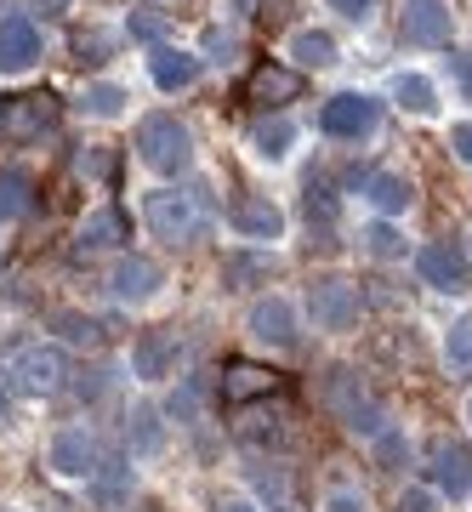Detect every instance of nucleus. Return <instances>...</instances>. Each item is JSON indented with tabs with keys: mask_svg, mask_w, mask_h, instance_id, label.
Segmentation results:
<instances>
[{
	"mask_svg": "<svg viewBox=\"0 0 472 512\" xmlns=\"http://www.w3.org/2000/svg\"><path fill=\"white\" fill-rule=\"evenodd\" d=\"M450 74L461 80V92L472 97V57H455V63H450Z\"/></svg>",
	"mask_w": 472,
	"mask_h": 512,
	"instance_id": "nucleus-42",
	"label": "nucleus"
},
{
	"mask_svg": "<svg viewBox=\"0 0 472 512\" xmlns=\"http://www.w3.org/2000/svg\"><path fill=\"white\" fill-rule=\"evenodd\" d=\"M245 325H251V336L262 342V348H296V308H291V296H262Z\"/></svg>",
	"mask_w": 472,
	"mask_h": 512,
	"instance_id": "nucleus-16",
	"label": "nucleus"
},
{
	"mask_svg": "<svg viewBox=\"0 0 472 512\" xmlns=\"http://www.w3.org/2000/svg\"><path fill=\"white\" fill-rule=\"evenodd\" d=\"M143 222H148V234L165 239V245H188V239L200 234L194 194H177V188H148L143 194Z\"/></svg>",
	"mask_w": 472,
	"mask_h": 512,
	"instance_id": "nucleus-7",
	"label": "nucleus"
},
{
	"mask_svg": "<svg viewBox=\"0 0 472 512\" xmlns=\"http://www.w3.org/2000/svg\"><path fill=\"white\" fill-rule=\"evenodd\" d=\"M35 205V171L29 165H0V222H23Z\"/></svg>",
	"mask_w": 472,
	"mask_h": 512,
	"instance_id": "nucleus-24",
	"label": "nucleus"
},
{
	"mask_svg": "<svg viewBox=\"0 0 472 512\" xmlns=\"http://www.w3.org/2000/svg\"><path fill=\"white\" fill-rule=\"evenodd\" d=\"M279 512H291V507H279Z\"/></svg>",
	"mask_w": 472,
	"mask_h": 512,
	"instance_id": "nucleus-46",
	"label": "nucleus"
},
{
	"mask_svg": "<svg viewBox=\"0 0 472 512\" xmlns=\"http://www.w3.org/2000/svg\"><path fill=\"white\" fill-rule=\"evenodd\" d=\"M308 319H313V330H330V336L359 330V319H364L359 279H342V274L313 279V285H308Z\"/></svg>",
	"mask_w": 472,
	"mask_h": 512,
	"instance_id": "nucleus-5",
	"label": "nucleus"
},
{
	"mask_svg": "<svg viewBox=\"0 0 472 512\" xmlns=\"http://www.w3.org/2000/svg\"><path fill=\"white\" fill-rule=\"evenodd\" d=\"M40 57H46V29L29 12H6L0 18V74L18 80V74L40 69Z\"/></svg>",
	"mask_w": 472,
	"mask_h": 512,
	"instance_id": "nucleus-8",
	"label": "nucleus"
},
{
	"mask_svg": "<svg viewBox=\"0 0 472 512\" xmlns=\"http://www.w3.org/2000/svg\"><path fill=\"white\" fill-rule=\"evenodd\" d=\"M285 57H291L296 74H319V69H336V63H342V46H336V35H325V29H291Z\"/></svg>",
	"mask_w": 472,
	"mask_h": 512,
	"instance_id": "nucleus-18",
	"label": "nucleus"
},
{
	"mask_svg": "<svg viewBox=\"0 0 472 512\" xmlns=\"http://www.w3.org/2000/svg\"><path fill=\"white\" fill-rule=\"evenodd\" d=\"M177 370V342L165 336V330H143L137 342H131V376L137 382H165Z\"/></svg>",
	"mask_w": 472,
	"mask_h": 512,
	"instance_id": "nucleus-20",
	"label": "nucleus"
},
{
	"mask_svg": "<svg viewBox=\"0 0 472 512\" xmlns=\"http://www.w3.org/2000/svg\"><path fill=\"white\" fill-rule=\"evenodd\" d=\"M74 109L86 114V120H120L131 109V86H120V80H86L80 97H74Z\"/></svg>",
	"mask_w": 472,
	"mask_h": 512,
	"instance_id": "nucleus-23",
	"label": "nucleus"
},
{
	"mask_svg": "<svg viewBox=\"0 0 472 512\" xmlns=\"http://www.w3.org/2000/svg\"><path fill=\"white\" fill-rule=\"evenodd\" d=\"M296 143H302V126H296L291 114H268V120H256L251 126V154L262 165H285Z\"/></svg>",
	"mask_w": 472,
	"mask_h": 512,
	"instance_id": "nucleus-19",
	"label": "nucleus"
},
{
	"mask_svg": "<svg viewBox=\"0 0 472 512\" xmlns=\"http://www.w3.org/2000/svg\"><path fill=\"white\" fill-rule=\"evenodd\" d=\"M296 92H302V74L291 63H256L251 80H245V103L273 114H285V103H296Z\"/></svg>",
	"mask_w": 472,
	"mask_h": 512,
	"instance_id": "nucleus-14",
	"label": "nucleus"
},
{
	"mask_svg": "<svg viewBox=\"0 0 472 512\" xmlns=\"http://www.w3.org/2000/svg\"><path fill=\"white\" fill-rule=\"evenodd\" d=\"M52 467L63 478H97L103 473V450L91 439V427H63L52 439Z\"/></svg>",
	"mask_w": 472,
	"mask_h": 512,
	"instance_id": "nucleus-15",
	"label": "nucleus"
},
{
	"mask_svg": "<svg viewBox=\"0 0 472 512\" xmlns=\"http://www.w3.org/2000/svg\"><path fill=\"white\" fill-rule=\"evenodd\" d=\"M376 461H382L387 473H399V467H410V439H404L399 427H387L382 439H376Z\"/></svg>",
	"mask_w": 472,
	"mask_h": 512,
	"instance_id": "nucleus-34",
	"label": "nucleus"
},
{
	"mask_svg": "<svg viewBox=\"0 0 472 512\" xmlns=\"http://www.w3.org/2000/svg\"><path fill=\"white\" fill-rule=\"evenodd\" d=\"M387 92H393V103H399L404 114H416V120H433L438 103H444V97H438V80L433 74H421V69H399Z\"/></svg>",
	"mask_w": 472,
	"mask_h": 512,
	"instance_id": "nucleus-22",
	"label": "nucleus"
},
{
	"mask_svg": "<svg viewBox=\"0 0 472 512\" xmlns=\"http://www.w3.org/2000/svg\"><path fill=\"white\" fill-rule=\"evenodd\" d=\"M325 6L342 23H370V18H376V0H325Z\"/></svg>",
	"mask_w": 472,
	"mask_h": 512,
	"instance_id": "nucleus-39",
	"label": "nucleus"
},
{
	"mask_svg": "<svg viewBox=\"0 0 472 512\" xmlns=\"http://www.w3.org/2000/svg\"><path fill=\"white\" fill-rule=\"evenodd\" d=\"M120 239H126V217H120L114 205H103V211H91V217L80 222V234H74V245H80V251L91 256V251H114Z\"/></svg>",
	"mask_w": 472,
	"mask_h": 512,
	"instance_id": "nucleus-26",
	"label": "nucleus"
},
{
	"mask_svg": "<svg viewBox=\"0 0 472 512\" xmlns=\"http://www.w3.org/2000/svg\"><path fill=\"white\" fill-rule=\"evenodd\" d=\"M268 387H273V376L256 370V365H234L222 376V393H228V399H256V393H268Z\"/></svg>",
	"mask_w": 472,
	"mask_h": 512,
	"instance_id": "nucleus-31",
	"label": "nucleus"
},
{
	"mask_svg": "<svg viewBox=\"0 0 472 512\" xmlns=\"http://www.w3.org/2000/svg\"><path fill=\"white\" fill-rule=\"evenodd\" d=\"M382 114L387 109L376 92H336L319 109V131H325L330 143H370L382 131Z\"/></svg>",
	"mask_w": 472,
	"mask_h": 512,
	"instance_id": "nucleus-4",
	"label": "nucleus"
},
{
	"mask_svg": "<svg viewBox=\"0 0 472 512\" xmlns=\"http://www.w3.org/2000/svg\"><path fill=\"white\" fill-rule=\"evenodd\" d=\"M364 200H370V211L376 217H404L410 205H416V183L404 177V171H364V188H359Z\"/></svg>",
	"mask_w": 472,
	"mask_h": 512,
	"instance_id": "nucleus-17",
	"label": "nucleus"
},
{
	"mask_svg": "<svg viewBox=\"0 0 472 512\" xmlns=\"http://www.w3.org/2000/svg\"><path fill=\"white\" fill-rule=\"evenodd\" d=\"M416 274L438 296H467L472 291V251L455 245V239H433V245L416 251Z\"/></svg>",
	"mask_w": 472,
	"mask_h": 512,
	"instance_id": "nucleus-6",
	"label": "nucleus"
},
{
	"mask_svg": "<svg viewBox=\"0 0 472 512\" xmlns=\"http://www.w3.org/2000/svg\"><path fill=\"white\" fill-rule=\"evenodd\" d=\"M239 439L251 444V450H262V444H268V450H279V444H285V427H279V421H262V416H251V421H239Z\"/></svg>",
	"mask_w": 472,
	"mask_h": 512,
	"instance_id": "nucleus-33",
	"label": "nucleus"
},
{
	"mask_svg": "<svg viewBox=\"0 0 472 512\" xmlns=\"http://www.w3.org/2000/svg\"><path fill=\"white\" fill-rule=\"evenodd\" d=\"M438 501H444L438 490H404L399 495V512H438Z\"/></svg>",
	"mask_w": 472,
	"mask_h": 512,
	"instance_id": "nucleus-41",
	"label": "nucleus"
},
{
	"mask_svg": "<svg viewBox=\"0 0 472 512\" xmlns=\"http://www.w3.org/2000/svg\"><path fill=\"white\" fill-rule=\"evenodd\" d=\"M137 160L148 165V171H160V177H188L194 171V160H200V143H194V131H188V120H177L171 109H154L137 120Z\"/></svg>",
	"mask_w": 472,
	"mask_h": 512,
	"instance_id": "nucleus-1",
	"label": "nucleus"
},
{
	"mask_svg": "<svg viewBox=\"0 0 472 512\" xmlns=\"http://www.w3.org/2000/svg\"><path fill=\"white\" fill-rule=\"evenodd\" d=\"M467 421H472V399H467Z\"/></svg>",
	"mask_w": 472,
	"mask_h": 512,
	"instance_id": "nucleus-45",
	"label": "nucleus"
},
{
	"mask_svg": "<svg viewBox=\"0 0 472 512\" xmlns=\"http://www.w3.org/2000/svg\"><path fill=\"white\" fill-rule=\"evenodd\" d=\"M427 490H438L444 501H461L472 490V444L461 439H438L427 450Z\"/></svg>",
	"mask_w": 472,
	"mask_h": 512,
	"instance_id": "nucleus-10",
	"label": "nucleus"
},
{
	"mask_svg": "<svg viewBox=\"0 0 472 512\" xmlns=\"http://www.w3.org/2000/svg\"><path fill=\"white\" fill-rule=\"evenodd\" d=\"M165 410H171L182 427H194V421H200V382H182L177 393H171V404H165Z\"/></svg>",
	"mask_w": 472,
	"mask_h": 512,
	"instance_id": "nucleus-36",
	"label": "nucleus"
},
{
	"mask_svg": "<svg viewBox=\"0 0 472 512\" xmlns=\"http://www.w3.org/2000/svg\"><path fill=\"white\" fill-rule=\"evenodd\" d=\"M325 512H370V507H364V495L353 490V484H330V490H325Z\"/></svg>",
	"mask_w": 472,
	"mask_h": 512,
	"instance_id": "nucleus-38",
	"label": "nucleus"
},
{
	"mask_svg": "<svg viewBox=\"0 0 472 512\" xmlns=\"http://www.w3.org/2000/svg\"><path fill=\"white\" fill-rule=\"evenodd\" d=\"M217 512H256V507H251V501H245V495H228V501H222Z\"/></svg>",
	"mask_w": 472,
	"mask_h": 512,
	"instance_id": "nucleus-43",
	"label": "nucleus"
},
{
	"mask_svg": "<svg viewBox=\"0 0 472 512\" xmlns=\"http://www.w3.org/2000/svg\"><path fill=\"white\" fill-rule=\"evenodd\" d=\"M444 365H450V376H472V313L455 319L444 336Z\"/></svg>",
	"mask_w": 472,
	"mask_h": 512,
	"instance_id": "nucleus-30",
	"label": "nucleus"
},
{
	"mask_svg": "<svg viewBox=\"0 0 472 512\" xmlns=\"http://www.w3.org/2000/svg\"><path fill=\"white\" fill-rule=\"evenodd\" d=\"M450 154L461 165H472V120H455L450 126Z\"/></svg>",
	"mask_w": 472,
	"mask_h": 512,
	"instance_id": "nucleus-40",
	"label": "nucleus"
},
{
	"mask_svg": "<svg viewBox=\"0 0 472 512\" xmlns=\"http://www.w3.org/2000/svg\"><path fill=\"white\" fill-rule=\"evenodd\" d=\"M52 120H57L52 97H12V103L0 109V131L18 137V143H29V137H40V131H52Z\"/></svg>",
	"mask_w": 472,
	"mask_h": 512,
	"instance_id": "nucleus-21",
	"label": "nucleus"
},
{
	"mask_svg": "<svg viewBox=\"0 0 472 512\" xmlns=\"http://www.w3.org/2000/svg\"><path fill=\"white\" fill-rule=\"evenodd\" d=\"M200 74H205V57L188 52V46H154V52H148V80H154L165 97L194 92V86H200Z\"/></svg>",
	"mask_w": 472,
	"mask_h": 512,
	"instance_id": "nucleus-12",
	"label": "nucleus"
},
{
	"mask_svg": "<svg viewBox=\"0 0 472 512\" xmlns=\"http://www.w3.org/2000/svg\"><path fill=\"white\" fill-rule=\"evenodd\" d=\"M52 330L69 342V348H97V342H103V325H97L91 313H74V308H57L52 313Z\"/></svg>",
	"mask_w": 472,
	"mask_h": 512,
	"instance_id": "nucleus-28",
	"label": "nucleus"
},
{
	"mask_svg": "<svg viewBox=\"0 0 472 512\" xmlns=\"http://www.w3.org/2000/svg\"><path fill=\"white\" fill-rule=\"evenodd\" d=\"M0 410H6V382H0Z\"/></svg>",
	"mask_w": 472,
	"mask_h": 512,
	"instance_id": "nucleus-44",
	"label": "nucleus"
},
{
	"mask_svg": "<svg viewBox=\"0 0 472 512\" xmlns=\"http://www.w3.org/2000/svg\"><path fill=\"white\" fill-rule=\"evenodd\" d=\"M228 228H234L239 239H262V245H273V239H285L291 217H285V205L268 200V194H239V200L228 205Z\"/></svg>",
	"mask_w": 472,
	"mask_h": 512,
	"instance_id": "nucleus-11",
	"label": "nucleus"
},
{
	"mask_svg": "<svg viewBox=\"0 0 472 512\" xmlns=\"http://www.w3.org/2000/svg\"><path fill=\"white\" fill-rule=\"evenodd\" d=\"M126 35L137 40V46H148V52H154V46H165V12H154V6H137V12L126 18Z\"/></svg>",
	"mask_w": 472,
	"mask_h": 512,
	"instance_id": "nucleus-32",
	"label": "nucleus"
},
{
	"mask_svg": "<svg viewBox=\"0 0 472 512\" xmlns=\"http://www.w3.org/2000/svg\"><path fill=\"white\" fill-rule=\"evenodd\" d=\"M467 251H472V245H467Z\"/></svg>",
	"mask_w": 472,
	"mask_h": 512,
	"instance_id": "nucleus-47",
	"label": "nucleus"
},
{
	"mask_svg": "<svg viewBox=\"0 0 472 512\" xmlns=\"http://www.w3.org/2000/svg\"><path fill=\"white\" fill-rule=\"evenodd\" d=\"M126 444L137 450V456H154V450L165 444V427H160V410H154V404H137V410L126 416Z\"/></svg>",
	"mask_w": 472,
	"mask_h": 512,
	"instance_id": "nucleus-27",
	"label": "nucleus"
},
{
	"mask_svg": "<svg viewBox=\"0 0 472 512\" xmlns=\"http://www.w3.org/2000/svg\"><path fill=\"white\" fill-rule=\"evenodd\" d=\"M165 285V268L154 262V256H120L109 274V291L114 302H131V308H143V302H154Z\"/></svg>",
	"mask_w": 472,
	"mask_h": 512,
	"instance_id": "nucleus-13",
	"label": "nucleus"
},
{
	"mask_svg": "<svg viewBox=\"0 0 472 512\" xmlns=\"http://www.w3.org/2000/svg\"><path fill=\"white\" fill-rule=\"evenodd\" d=\"M399 35L421 52H438V46H450L455 40V12L450 0H404L399 12Z\"/></svg>",
	"mask_w": 472,
	"mask_h": 512,
	"instance_id": "nucleus-9",
	"label": "nucleus"
},
{
	"mask_svg": "<svg viewBox=\"0 0 472 512\" xmlns=\"http://www.w3.org/2000/svg\"><path fill=\"white\" fill-rule=\"evenodd\" d=\"M359 239H364V251L376 256V262H404V251H410V239H404L387 217H382V222H370Z\"/></svg>",
	"mask_w": 472,
	"mask_h": 512,
	"instance_id": "nucleus-29",
	"label": "nucleus"
},
{
	"mask_svg": "<svg viewBox=\"0 0 472 512\" xmlns=\"http://www.w3.org/2000/svg\"><path fill=\"white\" fill-rule=\"evenodd\" d=\"M63 382H69V359H63V348H52V342H23V348L6 359V387L23 393V399H52Z\"/></svg>",
	"mask_w": 472,
	"mask_h": 512,
	"instance_id": "nucleus-3",
	"label": "nucleus"
},
{
	"mask_svg": "<svg viewBox=\"0 0 472 512\" xmlns=\"http://www.w3.org/2000/svg\"><path fill=\"white\" fill-rule=\"evenodd\" d=\"M273 268H279V262H273L268 251H228L222 256V285H228V291H251V285H268Z\"/></svg>",
	"mask_w": 472,
	"mask_h": 512,
	"instance_id": "nucleus-25",
	"label": "nucleus"
},
{
	"mask_svg": "<svg viewBox=\"0 0 472 512\" xmlns=\"http://www.w3.org/2000/svg\"><path fill=\"white\" fill-rule=\"evenodd\" d=\"M302 211H308V222L330 228V222H336V194H330V188H308V200H302Z\"/></svg>",
	"mask_w": 472,
	"mask_h": 512,
	"instance_id": "nucleus-37",
	"label": "nucleus"
},
{
	"mask_svg": "<svg viewBox=\"0 0 472 512\" xmlns=\"http://www.w3.org/2000/svg\"><path fill=\"white\" fill-rule=\"evenodd\" d=\"M234 52H239V35H234V29H205V40H200V57H205V63H234Z\"/></svg>",
	"mask_w": 472,
	"mask_h": 512,
	"instance_id": "nucleus-35",
	"label": "nucleus"
},
{
	"mask_svg": "<svg viewBox=\"0 0 472 512\" xmlns=\"http://www.w3.org/2000/svg\"><path fill=\"white\" fill-rule=\"evenodd\" d=\"M325 404L347 433H364V439H382L387 433V410H382V399L364 387L359 370H336V376L325 382Z\"/></svg>",
	"mask_w": 472,
	"mask_h": 512,
	"instance_id": "nucleus-2",
	"label": "nucleus"
}]
</instances>
